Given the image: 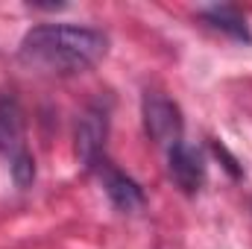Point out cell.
<instances>
[{"label": "cell", "instance_id": "obj_1", "mask_svg": "<svg viewBox=\"0 0 252 249\" xmlns=\"http://www.w3.org/2000/svg\"><path fill=\"white\" fill-rule=\"evenodd\" d=\"M109 50V38L91 27L73 24H41L32 27L21 41V62L44 73H82L100 62Z\"/></svg>", "mask_w": 252, "mask_h": 249}, {"label": "cell", "instance_id": "obj_4", "mask_svg": "<svg viewBox=\"0 0 252 249\" xmlns=\"http://www.w3.org/2000/svg\"><path fill=\"white\" fill-rule=\"evenodd\" d=\"M106 138H109V109L94 103L76 126V156L82 167L97 170L106 161Z\"/></svg>", "mask_w": 252, "mask_h": 249}, {"label": "cell", "instance_id": "obj_3", "mask_svg": "<svg viewBox=\"0 0 252 249\" xmlns=\"http://www.w3.org/2000/svg\"><path fill=\"white\" fill-rule=\"evenodd\" d=\"M141 115H144V129L147 135L161 144V147H173L182 141V129H185V121H182V112L179 106L158 94V91H147L144 94V103H141Z\"/></svg>", "mask_w": 252, "mask_h": 249}, {"label": "cell", "instance_id": "obj_7", "mask_svg": "<svg viewBox=\"0 0 252 249\" xmlns=\"http://www.w3.org/2000/svg\"><path fill=\"white\" fill-rule=\"evenodd\" d=\"M199 15H202L214 30L232 35L235 41H244V44L252 41L250 24H247V18L241 15V9H235V6H205V9H199Z\"/></svg>", "mask_w": 252, "mask_h": 249}, {"label": "cell", "instance_id": "obj_6", "mask_svg": "<svg viewBox=\"0 0 252 249\" xmlns=\"http://www.w3.org/2000/svg\"><path fill=\"white\" fill-rule=\"evenodd\" d=\"M97 173H100V182H103L106 196L112 199V205H115L118 211H124V214H135V211L144 208L147 196H144L141 185H138L132 176H126L124 170H118L109 158L97 167Z\"/></svg>", "mask_w": 252, "mask_h": 249}, {"label": "cell", "instance_id": "obj_2", "mask_svg": "<svg viewBox=\"0 0 252 249\" xmlns=\"http://www.w3.org/2000/svg\"><path fill=\"white\" fill-rule=\"evenodd\" d=\"M0 156L9 161L12 179L18 187L32 185L35 179V158L27 147L24 115L15 103V97H0Z\"/></svg>", "mask_w": 252, "mask_h": 249}, {"label": "cell", "instance_id": "obj_5", "mask_svg": "<svg viewBox=\"0 0 252 249\" xmlns=\"http://www.w3.org/2000/svg\"><path fill=\"white\" fill-rule=\"evenodd\" d=\"M167 170H170V179L176 182V187H182L185 193H196L205 185V158L185 138L167 150Z\"/></svg>", "mask_w": 252, "mask_h": 249}]
</instances>
